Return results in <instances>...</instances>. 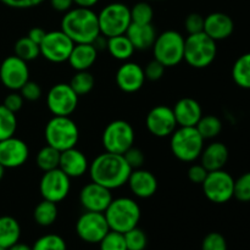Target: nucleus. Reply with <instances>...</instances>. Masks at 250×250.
<instances>
[{
  "label": "nucleus",
  "mask_w": 250,
  "mask_h": 250,
  "mask_svg": "<svg viewBox=\"0 0 250 250\" xmlns=\"http://www.w3.org/2000/svg\"><path fill=\"white\" fill-rule=\"evenodd\" d=\"M88 172L93 182L112 190L126 185L132 168L125 160L124 155L105 151L89 164Z\"/></svg>",
  "instance_id": "1"
},
{
  "label": "nucleus",
  "mask_w": 250,
  "mask_h": 250,
  "mask_svg": "<svg viewBox=\"0 0 250 250\" xmlns=\"http://www.w3.org/2000/svg\"><path fill=\"white\" fill-rule=\"evenodd\" d=\"M61 31L75 44L93 43L100 36L98 14L85 7L68 10L61 20Z\"/></svg>",
  "instance_id": "2"
},
{
  "label": "nucleus",
  "mask_w": 250,
  "mask_h": 250,
  "mask_svg": "<svg viewBox=\"0 0 250 250\" xmlns=\"http://www.w3.org/2000/svg\"><path fill=\"white\" fill-rule=\"evenodd\" d=\"M141 214L138 203L128 197L115 198L104 211L110 229L120 233H126L138 226Z\"/></svg>",
  "instance_id": "3"
},
{
  "label": "nucleus",
  "mask_w": 250,
  "mask_h": 250,
  "mask_svg": "<svg viewBox=\"0 0 250 250\" xmlns=\"http://www.w3.org/2000/svg\"><path fill=\"white\" fill-rule=\"evenodd\" d=\"M44 136L48 146L63 151L77 146L80 129L70 116H53L46 124Z\"/></svg>",
  "instance_id": "4"
},
{
  "label": "nucleus",
  "mask_w": 250,
  "mask_h": 250,
  "mask_svg": "<svg viewBox=\"0 0 250 250\" xmlns=\"http://www.w3.org/2000/svg\"><path fill=\"white\" fill-rule=\"evenodd\" d=\"M171 151L183 163H193L200 158L204 149V138L195 127H177L171 134Z\"/></svg>",
  "instance_id": "5"
},
{
  "label": "nucleus",
  "mask_w": 250,
  "mask_h": 250,
  "mask_svg": "<svg viewBox=\"0 0 250 250\" xmlns=\"http://www.w3.org/2000/svg\"><path fill=\"white\" fill-rule=\"evenodd\" d=\"M217 55L216 42L204 32L189 34L185 38L183 60L194 68H205L211 65Z\"/></svg>",
  "instance_id": "6"
},
{
  "label": "nucleus",
  "mask_w": 250,
  "mask_h": 250,
  "mask_svg": "<svg viewBox=\"0 0 250 250\" xmlns=\"http://www.w3.org/2000/svg\"><path fill=\"white\" fill-rule=\"evenodd\" d=\"M151 48L154 59L160 61L165 67L177 66L185 58V38L180 32L172 29L156 36Z\"/></svg>",
  "instance_id": "7"
},
{
  "label": "nucleus",
  "mask_w": 250,
  "mask_h": 250,
  "mask_svg": "<svg viewBox=\"0 0 250 250\" xmlns=\"http://www.w3.org/2000/svg\"><path fill=\"white\" fill-rule=\"evenodd\" d=\"M100 34L106 38L126 33L132 23L131 10L124 2H111L98 14Z\"/></svg>",
  "instance_id": "8"
},
{
  "label": "nucleus",
  "mask_w": 250,
  "mask_h": 250,
  "mask_svg": "<svg viewBox=\"0 0 250 250\" xmlns=\"http://www.w3.org/2000/svg\"><path fill=\"white\" fill-rule=\"evenodd\" d=\"M136 134L131 124L125 120H115L105 127L102 136V143L105 151L124 155L133 146Z\"/></svg>",
  "instance_id": "9"
},
{
  "label": "nucleus",
  "mask_w": 250,
  "mask_h": 250,
  "mask_svg": "<svg viewBox=\"0 0 250 250\" xmlns=\"http://www.w3.org/2000/svg\"><path fill=\"white\" fill-rule=\"evenodd\" d=\"M202 186L207 199L215 204H225L233 198L234 178L224 168L210 171Z\"/></svg>",
  "instance_id": "10"
},
{
  "label": "nucleus",
  "mask_w": 250,
  "mask_h": 250,
  "mask_svg": "<svg viewBox=\"0 0 250 250\" xmlns=\"http://www.w3.org/2000/svg\"><path fill=\"white\" fill-rule=\"evenodd\" d=\"M73 46L75 43L72 39L61 29L46 32L45 37L39 44L41 55L53 63L66 62L70 58Z\"/></svg>",
  "instance_id": "11"
},
{
  "label": "nucleus",
  "mask_w": 250,
  "mask_h": 250,
  "mask_svg": "<svg viewBox=\"0 0 250 250\" xmlns=\"http://www.w3.org/2000/svg\"><path fill=\"white\" fill-rule=\"evenodd\" d=\"M109 231L104 212L84 211L76 222V233L88 244H99Z\"/></svg>",
  "instance_id": "12"
},
{
  "label": "nucleus",
  "mask_w": 250,
  "mask_h": 250,
  "mask_svg": "<svg viewBox=\"0 0 250 250\" xmlns=\"http://www.w3.org/2000/svg\"><path fill=\"white\" fill-rule=\"evenodd\" d=\"M78 98L68 83H58L49 89L46 106L54 116H70L77 109Z\"/></svg>",
  "instance_id": "13"
},
{
  "label": "nucleus",
  "mask_w": 250,
  "mask_h": 250,
  "mask_svg": "<svg viewBox=\"0 0 250 250\" xmlns=\"http://www.w3.org/2000/svg\"><path fill=\"white\" fill-rule=\"evenodd\" d=\"M71 189V178L60 168L46 171L39 182V192L43 199L60 203L66 199Z\"/></svg>",
  "instance_id": "14"
},
{
  "label": "nucleus",
  "mask_w": 250,
  "mask_h": 250,
  "mask_svg": "<svg viewBox=\"0 0 250 250\" xmlns=\"http://www.w3.org/2000/svg\"><path fill=\"white\" fill-rule=\"evenodd\" d=\"M28 81V65L22 59L11 55L5 58L0 63V82L6 89L20 90Z\"/></svg>",
  "instance_id": "15"
},
{
  "label": "nucleus",
  "mask_w": 250,
  "mask_h": 250,
  "mask_svg": "<svg viewBox=\"0 0 250 250\" xmlns=\"http://www.w3.org/2000/svg\"><path fill=\"white\" fill-rule=\"evenodd\" d=\"M146 125L148 131L159 138L170 137L178 127L172 107L166 105H158L153 107L146 115Z\"/></svg>",
  "instance_id": "16"
},
{
  "label": "nucleus",
  "mask_w": 250,
  "mask_h": 250,
  "mask_svg": "<svg viewBox=\"0 0 250 250\" xmlns=\"http://www.w3.org/2000/svg\"><path fill=\"white\" fill-rule=\"evenodd\" d=\"M29 149L26 142L15 136L0 141V165L5 168H17L28 160Z\"/></svg>",
  "instance_id": "17"
},
{
  "label": "nucleus",
  "mask_w": 250,
  "mask_h": 250,
  "mask_svg": "<svg viewBox=\"0 0 250 250\" xmlns=\"http://www.w3.org/2000/svg\"><path fill=\"white\" fill-rule=\"evenodd\" d=\"M112 199L111 190L93 181L85 185L80 193V203L85 211L104 212Z\"/></svg>",
  "instance_id": "18"
},
{
  "label": "nucleus",
  "mask_w": 250,
  "mask_h": 250,
  "mask_svg": "<svg viewBox=\"0 0 250 250\" xmlns=\"http://www.w3.org/2000/svg\"><path fill=\"white\" fill-rule=\"evenodd\" d=\"M116 83L125 93H136L146 82L144 68L132 61H125L116 72Z\"/></svg>",
  "instance_id": "19"
},
{
  "label": "nucleus",
  "mask_w": 250,
  "mask_h": 250,
  "mask_svg": "<svg viewBox=\"0 0 250 250\" xmlns=\"http://www.w3.org/2000/svg\"><path fill=\"white\" fill-rule=\"evenodd\" d=\"M127 185L131 192L141 199H148L153 197L158 190V180L155 175L142 167L132 170Z\"/></svg>",
  "instance_id": "20"
},
{
  "label": "nucleus",
  "mask_w": 250,
  "mask_h": 250,
  "mask_svg": "<svg viewBox=\"0 0 250 250\" xmlns=\"http://www.w3.org/2000/svg\"><path fill=\"white\" fill-rule=\"evenodd\" d=\"M59 168L70 178H78L89 170V161L85 154L75 146L61 151Z\"/></svg>",
  "instance_id": "21"
},
{
  "label": "nucleus",
  "mask_w": 250,
  "mask_h": 250,
  "mask_svg": "<svg viewBox=\"0 0 250 250\" xmlns=\"http://www.w3.org/2000/svg\"><path fill=\"white\" fill-rule=\"evenodd\" d=\"M234 31V22L224 12H212L204 17V33L215 42L224 41L232 36Z\"/></svg>",
  "instance_id": "22"
},
{
  "label": "nucleus",
  "mask_w": 250,
  "mask_h": 250,
  "mask_svg": "<svg viewBox=\"0 0 250 250\" xmlns=\"http://www.w3.org/2000/svg\"><path fill=\"white\" fill-rule=\"evenodd\" d=\"M178 127H195L203 116L199 103L193 98H182L172 107Z\"/></svg>",
  "instance_id": "23"
},
{
  "label": "nucleus",
  "mask_w": 250,
  "mask_h": 250,
  "mask_svg": "<svg viewBox=\"0 0 250 250\" xmlns=\"http://www.w3.org/2000/svg\"><path fill=\"white\" fill-rule=\"evenodd\" d=\"M229 148L221 142H214L204 146L200 154V164L208 171L222 170L229 161Z\"/></svg>",
  "instance_id": "24"
},
{
  "label": "nucleus",
  "mask_w": 250,
  "mask_h": 250,
  "mask_svg": "<svg viewBox=\"0 0 250 250\" xmlns=\"http://www.w3.org/2000/svg\"><path fill=\"white\" fill-rule=\"evenodd\" d=\"M98 50L93 43L75 44L67 62L75 71H88L95 63Z\"/></svg>",
  "instance_id": "25"
},
{
  "label": "nucleus",
  "mask_w": 250,
  "mask_h": 250,
  "mask_svg": "<svg viewBox=\"0 0 250 250\" xmlns=\"http://www.w3.org/2000/svg\"><path fill=\"white\" fill-rule=\"evenodd\" d=\"M126 36L128 37L136 50H146L153 46L158 34L151 23L139 24L132 22L126 31Z\"/></svg>",
  "instance_id": "26"
},
{
  "label": "nucleus",
  "mask_w": 250,
  "mask_h": 250,
  "mask_svg": "<svg viewBox=\"0 0 250 250\" xmlns=\"http://www.w3.org/2000/svg\"><path fill=\"white\" fill-rule=\"evenodd\" d=\"M20 222L12 216H0V247L7 249L21 238Z\"/></svg>",
  "instance_id": "27"
},
{
  "label": "nucleus",
  "mask_w": 250,
  "mask_h": 250,
  "mask_svg": "<svg viewBox=\"0 0 250 250\" xmlns=\"http://www.w3.org/2000/svg\"><path fill=\"white\" fill-rule=\"evenodd\" d=\"M106 49L112 58L120 61H128L136 51L126 33L107 38Z\"/></svg>",
  "instance_id": "28"
},
{
  "label": "nucleus",
  "mask_w": 250,
  "mask_h": 250,
  "mask_svg": "<svg viewBox=\"0 0 250 250\" xmlns=\"http://www.w3.org/2000/svg\"><path fill=\"white\" fill-rule=\"evenodd\" d=\"M59 209L58 204L49 200L43 199L36 208L33 211V219L37 225L42 227H49L55 224L58 219Z\"/></svg>",
  "instance_id": "29"
},
{
  "label": "nucleus",
  "mask_w": 250,
  "mask_h": 250,
  "mask_svg": "<svg viewBox=\"0 0 250 250\" xmlns=\"http://www.w3.org/2000/svg\"><path fill=\"white\" fill-rule=\"evenodd\" d=\"M232 78L238 87L250 89V53L237 59L232 67Z\"/></svg>",
  "instance_id": "30"
},
{
  "label": "nucleus",
  "mask_w": 250,
  "mask_h": 250,
  "mask_svg": "<svg viewBox=\"0 0 250 250\" xmlns=\"http://www.w3.org/2000/svg\"><path fill=\"white\" fill-rule=\"evenodd\" d=\"M60 153L61 151L56 150L55 148H53V146L46 144V146H43V148L38 151V154H37V166H38L43 172L54 170V168H58L59 163H60Z\"/></svg>",
  "instance_id": "31"
},
{
  "label": "nucleus",
  "mask_w": 250,
  "mask_h": 250,
  "mask_svg": "<svg viewBox=\"0 0 250 250\" xmlns=\"http://www.w3.org/2000/svg\"><path fill=\"white\" fill-rule=\"evenodd\" d=\"M15 54L17 58L22 59L26 62L33 61L41 55V49H39V44L34 43L33 41L28 38V37H22L19 41L15 43L14 46Z\"/></svg>",
  "instance_id": "32"
},
{
  "label": "nucleus",
  "mask_w": 250,
  "mask_h": 250,
  "mask_svg": "<svg viewBox=\"0 0 250 250\" xmlns=\"http://www.w3.org/2000/svg\"><path fill=\"white\" fill-rule=\"evenodd\" d=\"M200 136L205 139H212L219 136L222 131V122L219 117L214 115H207L202 116L199 122L195 126Z\"/></svg>",
  "instance_id": "33"
},
{
  "label": "nucleus",
  "mask_w": 250,
  "mask_h": 250,
  "mask_svg": "<svg viewBox=\"0 0 250 250\" xmlns=\"http://www.w3.org/2000/svg\"><path fill=\"white\" fill-rule=\"evenodd\" d=\"M68 84L71 85V88L75 90L78 97L85 95L92 92V89L94 88V76L89 71H76Z\"/></svg>",
  "instance_id": "34"
},
{
  "label": "nucleus",
  "mask_w": 250,
  "mask_h": 250,
  "mask_svg": "<svg viewBox=\"0 0 250 250\" xmlns=\"http://www.w3.org/2000/svg\"><path fill=\"white\" fill-rule=\"evenodd\" d=\"M17 129L16 114L0 105V141L15 136Z\"/></svg>",
  "instance_id": "35"
},
{
  "label": "nucleus",
  "mask_w": 250,
  "mask_h": 250,
  "mask_svg": "<svg viewBox=\"0 0 250 250\" xmlns=\"http://www.w3.org/2000/svg\"><path fill=\"white\" fill-rule=\"evenodd\" d=\"M32 250H67L66 241L55 233H48L39 237L32 246Z\"/></svg>",
  "instance_id": "36"
},
{
  "label": "nucleus",
  "mask_w": 250,
  "mask_h": 250,
  "mask_svg": "<svg viewBox=\"0 0 250 250\" xmlns=\"http://www.w3.org/2000/svg\"><path fill=\"white\" fill-rule=\"evenodd\" d=\"M131 20L133 23H151L154 17V10L149 2L139 1L131 7Z\"/></svg>",
  "instance_id": "37"
},
{
  "label": "nucleus",
  "mask_w": 250,
  "mask_h": 250,
  "mask_svg": "<svg viewBox=\"0 0 250 250\" xmlns=\"http://www.w3.org/2000/svg\"><path fill=\"white\" fill-rule=\"evenodd\" d=\"M127 250H144L148 246V237L138 226L124 233Z\"/></svg>",
  "instance_id": "38"
},
{
  "label": "nucleus",
  "mask_w": 250,
  "mask_h": 250,
  "mask_svg": "<svg viewBox=\"0 0 250 250\" xmlns=\"http://www.w3.org/2000/svg\"><path fill=\"white\" fill-rule=\"evenodd\" d=\"M99 250H127L124 233L110 229L99 242Z\"/></svg>",
  "instance_id": "39"
},
{
  "label": "nucleus",
  "mask_w": 250,
  "mask_h": 250,
  "mask_svg": "<svg viewBox=\"0 0 250 250\" xmlns=\"http://www.w3.org/2000/svg\"><path fill=\"white\" fill-rule=\"evenodd\" d=\"M233 198L242 203L250 202V172H246L234 180Z\"/></svg>",
  "instance_id": "40"
},
{
  "label": "nucleus",
  "mask_w": 250,
  "mask_h": 250,
  "mask_svg": "<svg viewBox=\"0 0 250 250\" xmlns=\"http://www.w3.org/2000/svg\"><path fill=\"white\" fill-rule=\"evenodd\" d=\"M202 250H227L226 238L219 232H210L203 239Z\"/></svg>",
  "instance_id": "41"
},
{
  "label": "nucleus",
  "mask_w": 250,
  "mask_h": 250,
  "mask_svg": "<svg viewBox=\"0 0 250 250\" xmlns=\"http://www.w3.org/2000/svg\"><path fill=\"white\" fill-rule=\"evenodd\" d=\"M124 158L132 170L141 168L142 166H143L144 160H146V156H144L143 151H142L139 148H136L134 146H131V148L124 154Z\"/></svg>",
  "instance_id": "42"
},
{
  "label": "nucleus",
  "mask_w": 250,
  "mask_h": 250,
  "mask_svg": "<svg viewBox=\"0 0 250 250\" xmlns=\"http://www.w3.org/2000/svg\"><path fill=\"white\" fill-rule=\"evenodd\" d=\"M186 31L188 34H197L204 31V17L199 14H189L185 21Z\"/></svg>",
  "instance_id": "43"
},
{
  "label": "nucleus",
  "mask_w": 250,
  "mask_h": 250,
  "mask_svg": "<svg viewBox=\"0 0 250 250\" xmlns=\"http://www.w3.org/2000/svg\"><path fill=\"white\" fill-rule=\"evenodd\" d=\"M23 103H24V99L21 95V93H20L19 90H11V92L5 97L2 105H4L6 109H9L10 111L16 114V112H19L20 110L22 109Z\"/></svg>",
  "instance_id": "44"
},
{
  "label": "nucleus",
  "mask_w": 250,
  "mask_h": 250,
  "mask_svg": "<svg viewBox=\"0 0 250 250\" xmlns=\"http://www.w3.org/2000/svg\"><path fill=\"white\" fill-rule=\"evenodd\" d=\"M165 66L158 60H151L150 62L146 63V68H144V75L146 78L149 81H159L165 73Z\"/></svg>",
  "instance_id": "45"
},
{
  "label": "nucleus",
  "mask_w": 250,
  "mask_h": 250,
  "mask_svg": "<svg viewBox=\"0 0 250 250\" xmlns=\"http://www.w3.org/2000/svg\"><path fill=\"white\" fill-rule=\"evenodd\" d=\"M19 92L21 93L23 99L28 100V102H36V100H38L42 97L41 85L38 83L33 82V81H28Z\"/></svg>",
  "instance_id": "46"
},
{
  "label": "nucleus",
  "mask_w": 250,
  "mask_h": 250,
  "mask_svg": "<svg viewBox=\"0 0 250 250\" xmlns=\"http://www.w3.org/2000/svg\"><path fill=\"white\" fill-rule=\"evenodd\" d=\"M209 171L202 165V164H195L188 168V178L190 182L197 183V185H202L207 178Z\"/></svg>",
  "instance_id": "47"
},
{
  "label": "nucleus",
  "mask_w": 250,
  "mask_h": 250,
  "mask_svg": "<svg viewBox=\"0 0 250 250\" xmlns=\"http://www.w3.org/2000/svg\"><path fill=\"white\" fill-rule=\"evenodd\" d=\"M4 5L11 9H32L41 5L44 0H0Z\"/></svg>",
  "instance_id": "48"
},
{
  "label": "nucleus",
  "mask_w": 250,
  "mask_h": 250,
  "mask_svg": "<svg viewBox=\"0 0 250 250\" xmlns=\"http://www.w3.org/2000/svg\"><path fill=\"white\" fill-rule=\"evenodd\" d=\"M50 5L55 11L67 12L72 9L73 0H50Z\"/></svg>",
  "instance_id": "49"
},
{
  "label": "nucleus",
  "mask_w": 250,
  "mask_h": 250,
  "mask_svg": "<svg viewBox=\"0 0 250 250\" xmlns=\"http://www.w3.org/2000/svg\"><path fill=\"white\" fill-rule=\"evenodd\" d=\"M46 32L44 31L43 28H41V27H33L32 29H29L28 32V38L31 39V41H33L34 43L37 44H41L42 41L44 39V37H45Z\"/></svg>",
  "instance_id": "50"
},
{
  "label": "nucleus",
  "mask_w": 250,
  "mask_h": 250,
  "mask_svg": "<svg viewBox=\"0 0 250 250\" xmlns=\"http://www.w3.org/2000/svg\"><path fill=\"white\" fill-rule=\"evenodd\" d=\"M99 2V0H73V4L77 7H85V9H92L93 6Z\"/></svg>",
  "instance_id": "51"
},
{
  "label": "nucleus",
  "mask_w": 250,
  "mask_h": 250,
  "mask_svg": "<svg viewBox=\"0 0 250 250\" xmlns=\"http://www.w3.org/2000/svg\"><path fill=\"white\" fill-rule=\"evenodd\" d=\"M6 250H32V247L26 243H22V242H17V243H15L14 246H11Z\"/></svg>",
  "instance_id": "52"
},
{
  "label": "nucleus",
  "mask_w": 250,
  "mask_h": 250,
  "mask_svg": "<svg viewBox=\"0 0 250 250\" xmlns=\"http://www.w3.org/2000/svg\"><path fill=\"white\" fill-rule=\"evenodd\" d=\"M5 170H6V168H5L4 166L0 165V181H1V180H2V177H4V175H5Z\"/></svg>",
  "instance_id": "53"
},
{
  "label": "nucleus",
  "mask_w": 250,
  "mask_h": 250,
  "mask_svg": "<svg viewBox=\"0 0 250 250\" xmlns=\"http://www.w3.org/2000/svg\"><path fill=\"white\" fill-rule=\"evenodd\" d=\"M0 250H6L5 248H2V247H0Z\"/></svg>",
  "instance_id": "54"
},
{
  "label": "nucleus",
  "mask_w": 250,
  "mask_h": 250,
  "mask_svg": "<svg viewBox=\"0 0 250 250\" xmlns=\"http://www.w3.org/2000/svg\"><path fill=\"white\" fill-rule=\"evenodd\" d=\"M154 1H163V0H154Z\"/></svg>",
  "instance_id": "55"
}]
</instances>
